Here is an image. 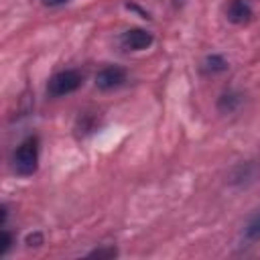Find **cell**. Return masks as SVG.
<instances>
[{
	"label": "cell",
	"mask_w": 260,
	"mask_h": 260,
	"mask_svg": "<svg viewBox=\"0 0 260 260\" xmlns=\"http://www.w3.org/2000/svg\"><path fill=\"white\" fill-rule=\"evenodd\" d=\"M37 167H39V138L37 136H28L14 150L12 169H14L16 175L28 177V175H32L37 171Z\"/></svg>",
	"instance_id": "cell-1"
},
{
	"label": "cell",
	"mask_w": 260,
	"mask_h": 260,
	"mask_svg": "<svg viewBox=\"0 0 260 260\" xmlns=\"http://www.w3.org/2000/svg\"><path fill=\"white\" fill-rule=\"evenodd\" d=\"M83 83V75L77 69H63L59 73H55L49 83H47V93L51 98H63L73 93L75 89H79Z\"/></svg>",
	"instance_id": "cell-2"
},
{
	"label": "cell",
	"mask_w": 260,
	"mask_h": 260,
	"mask_svg": "<svg viewBox=\"0 0 260 260\" xmlns=\"http://www.w3.org/2000/svg\"><path fill=\"white\" fill-rule=\"evenodd\" d=\"M126 77H128V73H126L124 67H120V65H106V67H102L95 73V87L102 89V91H110V89L120 87L126 81Z\"/></svg>",
	"instance_id": "cell-3"
},
{
	"label": "cell",
	"mask_w": 260,
	"mask_h": 260,
	"mask_svg": "<svg viewBox=\"0 0 260 260\" xmlns=\"http://www.w3.org/2000/svg\"><path fill=\"white\" fill-rule=\"evenodd\" d=\"M154 37L150 30H144V28H128L126 32H122L120 37V43L124 49H130V51H144L152 45Z\"/></svg>",
	"instance_id": "cell-4"
},
{
	"label": "cell",
	"mask_w": 260,
	"mask_h": 260,
	"mask_svg": "<svg viewBox=\"0 0 260 260\" xmlns=\"http://www.w3.org/2000/svg\"><path fill=\"white\" fill-rule=\"evenodd\" d=\"M260 175V169L254 160H248V162H240L238 167L232 169L230 177H228V183L230 185H236V187H248L250 183L256 181V177Z\"/></svg>",
	"instance_id": "cell-5"
},
{
	"label": "cell",
	"mask_w": 260,
	"mask_h": 260,
	"mask_svg": "<svg viewBox=\"0 0 260 260\" xmlns=\"http://www.w3.org/2000/svg\"><path fill=\"white\" fill-rule=\"evenodd\" d=\"M225 14H228V20L234 22V24H244L252 18V8L246 0H230L228 8H225Z\"/></svg>",
	"instance_id": "cell-6"
},
{
	"label": "cell",
	"mask_w": 260,
	"mask_h": 260,
	"mask_svg": "<svg viewBox=\"0 0 260 260\" xmlns=\"http://www.w3.org/2000/svg\"><path fill=\"white\" fill-rule=\"evenodd\" d=\"M242 240L246 244H254L260 240V209L246 221V225L242 230Z\"/></svg>",
	"instance_id": "cell-7"
},
{
	"label": "cell",
	"mask_w": 260,
	"mask_h": 260,
	"mask_svg": "<svg viewBox=\"0 0 260 260\" xmlns=\"http://www.w3.org/2000/svg\"><path fill=\"white\" fill-rule=\"evenodd\" d=\"M228 69V61L221 55H209L205 59V71L207 73H221Z\"/></svg>",
	"instance_id": "cell-8"
},
{
	"label": "cell",
	"mask_w": 260,
	"mask_h": 260,
	"mask_svg": "<svg viewBox=\"0 0 260 260\" xmlns=\"http://www.w3.org/2000/svg\"><path fill=\"white\" fill-rule=\"evenodd\" d=\"M240 106V98L236 95V93H223L221 98H219V102H217V108L221 110V112H234L236 108Z\"/></svg>",
	"instance_id": "cell-9"
},
{
	"label": "cell",
	"mask_w": 260,
	"mask_h": 260,
	"mask_svg": "<svg viewBox=\"0 0 260 260\" xmlns=\"http://www.w3.org/2000/svg\"><path fill=\"white\" fill-rule=\"evenodd\" d=\"M114 256H118V250L114 246H110V248H98V250L89 252V258H114Z\"/></svg>",
	"instance_id": "cell-10"
},
{
	"label": "cell",
	"mask_w": 260,
	"mask_h": 260,
	"mask_svg": "<svg viewBox=\"0 0 260 260\" xmlns=\"http://www.w3.org/2000/svg\"><path fill=\"white\" fill-rule=\"evenodd\" d=\"M10 246H12V236L8 230H4L2 232V244H0V256H4L10 250Z\"/></svg>",
	"instance_id": "cell-11"
},
{
	"label": "cell",
	"mask_w": 260,
	"mask_h": 260,
	"mask_svg": "<svg viewBox=\"0 0 260 260\" xmlns=\"http://www.w3.org/2000/svg\"><path fill=\"white\" fill-rule=\"evenodd\" d=\"M26 244H28V246H39V244H43V236H41V234H30V236L26 238Z\"/></svg>",
	"instance_id": "cell-12"
},
{
	"label": "cell",
	"mask_w": 260,
	"mask_h": 260,
	"mask_svg": "<svg viewBox=\"0 0 260 260\" xmlns=\"http://www.w3.org/2000/svg\"><path fill=\"white\" fill-rule=\"evenodd\" d=\"M65 2H69V0H43V4H47V6H61Z\"/></svg>",
	"instance_id": "cell-13"
}]
</instances>
